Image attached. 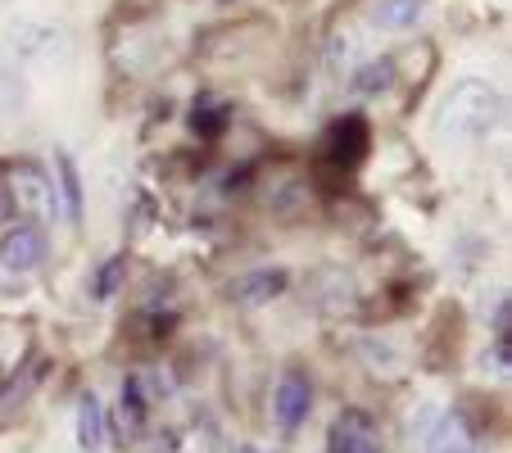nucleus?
Returning <instances> with one entry per match:
<instances>
[{
    "label": "nucleus",
    "instance_id": "nucleus-1",
    "mask_svg": "<svg viewBox=\"0 0 512 453\" xmlns=\"http://www.w3.org/2000/svg\"><path fill=\"white\" fill-rule=\"evenodd\" d=\"M503 123V96L490 82H454L449 96L440 100V114H435V132L449 145H481L494 127Z\"/></svg>",
    "mask_w": 512,
    "mask_h": 453
},
{
    "label": "nucleus",
    "instance_id": "nucleus-2",
    "mask_svg": "<svg viewBox=\"0 0 512 453\" xmlns=\"http://www.w3.org/2000/svg\"><path fill=\"white\" fill-rule=\"evenodd\" d=\"M5 46H10V55L23 59V64H46V59L64 55V32L50 28V23H37V19H19L5 32Z\"/></svg>",
    "mask_w": 512,
    "mask_h": 453
},
{
    "label": "nucleus",
    "instance_id": "nucleus-3",
    "mask_svg": "<svg viewBox=\"0 0 512 453\" xmlns=\"http://www.w3.org/2000/svg\"><path fill=\"white\" fill-rule=\"evenodd\" d=\"M309 408H313V386L300 372H286L277 381V395H272V417H277L281 435L300 431V422L309 417Z\"/></svg>",
    "mask_w": 512,
    "mask_h": 453
},
{
    "label": "nucleus",
    "instance_id": "nucleus-4",
    "mask_svg": "<svg viewBox=\"0 0 512 453\" xmlns=\"http://www.w3.org/2000/svg\"><path fill=\"white\" fill-rule=\"evenodd\" d=\"M327 453H381V435L372 426V417L358 413V408H345L336 417V426H331Z\"/></svg>",
    "mask_w": 512,
    "mask_h": 453
},
{
    "label": "nucleus",
    "instance_id": "nucleus-5",
    "mask_svg": "<svg viewBox=\"0 0 512 453\" xmlns=\"http://www.w3.org/2000/svg\"><path fill=\"white\" fill-rule=\"evenodd\" d=\"M46 236H41V227H32V222H19L14 232H5V241H0V263L10 272H37L41 263H46Z\"/></svg>",
    "mask_w": 512,
    "mask_h": 453
},
{
    "label": "nucleus",
    "instance_id": "nucleus-6",
    "mask_svg": "<svg viewBox=\"0 0 512 453\" xmlns=\"http://www.w3.org/2000/svg\"><path fill=\"white\" fill-rule=\"evenodd\" d=\"M281 290H286V272H281V268H259V272L236 277L232 286H227V299L250 309V304H268V299H277Z\"/></svg>",
    "mask_w": 512,
    "mask_h": 453
},
{
    "label": "nucleus",
    "instance_id": "nucleus-7",
    "mask_svg": "<svg viewBox=\"0 0 512 453\" xmlns=\"http://www.w3.org/2000/svg\"><path fill=\"white\" fill-rule=\"evenodd\" d=\"M19 209L37 213V218H59V195H55V182H50L41 168L23 164L19 168Z\"/></svg>",
    "mask_w": 512,
    "mask_h": 453
},
{
    "label": "nucleus",
    "instance_id": "nucleus-8",
    "mask_svg": "<svg viewBox=\"0 0 512 453\" xmlns=\"http://www.w3.org/2000/svg\"><path fill=\"white\" fill-rule=\"evenodd\" d=\"M422 453H476V435L458 413H445L422 435Z\"/></svg>",
    "mask_w": 512,
    "mask_h": 453
},
{
    "label": "nucleus",
    "instance_id": "nucleus-9",
    "mask_svg": "<svg viewBox=\"0 0 512 453\" xmlns=\"http://www.w3.org/2000/svg\"><path fill=\"white\" fill-rule=\"evenodd\" d=\"M426 0H377L372 5V23L386 32H399V28H413L417 19H422Z\"/></svg>",
    "mask_w": 512,
    "mask_h": 453
},
{
    "label": "nucleus",
    "instance_id": "nucleus-10",
    "mask_svg": "<svg viewBox=\"0 0 512 453\" xmlns=\"http://www.w3.org/2000/svg\"><path fill=\"white\" fill-rule=\"evenodd\" d=\"M55 168H59V191H64V213L68 222L82 218V177H78V164L68 150H55Z\"/></svg>",
    "mask_w": 512,
    "mask_h": 453
},
{
    "label": "nucleus",
    "instance_id": "nucleus-11",
    "mask_svg": "<svg viewBox=\"0 0 512 453\" xmlns=\"http://www.w3.org/2000/svg\"><path fill=\"white\" fill-rule=\"evenodd\" d=\"M105 408H100V399L96 395H82V404H78V440H82V449H100L105 444Z\"/></svg>",
    "mask_w": 512,
    "mask_h": 453
},
{
    "label": "nucleus",
    "instance_id": "nucleus-12",
    "mask_svg": "<svg viewBox=\"0 0 512 453\" xmlns=\"http://www.w3.org/2000/svg\"><path fill=\"white\" fill-rule=\"evenodd\" d=\"M145 408H150V399H145L141 376H127V381H123V422L127 426H141L145 422Z\"/></svg>",
    "mask_w": 512,
    "mask_h": 453
},
{
    "label": "nucleus",
    "instance_id": "nucleus-13",
    "mask_svg": "<svg viewBox=\"0 0 512 453\" xmlns=\"http://www.w3.org/2000/svg\"><path fill=\"white\" fill-rule=\"evenodd\" d=\"M390 78H395V64H390V59H372V64H363L358 68V78H354V87L358 91H386L390 87Z\"/></svg>",
    "mask_w": 512,
    "mask_h": 453
},
{
    "label": "nucleus",
    "instance_id": "nucleus-14",
    "mask_svg": "<svg viewBox=\"0 0 512 453\" xmlns=\"http://www.w3.org/2000/svg\"><path fill=\"white\" fill-rule=\"evenodd\" d=\"M0 114H23V82L14 68H0Z\"/></svg>",
    "mask_w": 512,
    "mask_h": 453
},
{
    "label": "nucleus",
    "instance_id": "nucleus-15",
    "mask_svg": "<svg viewBox=\"0 0 512 453\" xmlns=\"http://www.w3.org/2000/svg\"><path fill=\"white\" fill-rule=\"evenodd\" d=\"M123 277H127V259L118 254V259H109L105 268H100V277H96V299H109V295H114Z\"/></svg>",
    "mask_w": 512,
    "mask_h": 453
},
{
    "label": "nucleus",
    "instance_id": "nucleus-16",
    "mask_svg": "<svg viewBox=\"0 0 512 453\" xmlns=\"http://www.w3.org/2000/svg\"><path fill=\"white\" fill-rule=\"evenodd\" d=\"M508 363H512V349H508V336H494V354H485V372H499V376H508Z\"/></svg>",
    "mask_w": 512,
    "mask_h": 453
},
{
    "label": "nucleus",
    "instance_id": "nucleus-17",
    "mask_svg": "<svg viewBox=\"0 0 512 453\" xmlns=\"http://www.w3.org/2000/svg\"><path fill=\"white\" fill-rule=\"evenodd\" d=\"M494 336H508V304H499V313H494Z\"/></svg>",
    "mask_w": 512,
    "mask_h": 453
},
{
    "label": "nucleus",
    "instance_id": "nucleus-18",
    "mask_svg": "<svg viewBox=\"0 0 512 453\" xmlns=\"http://www.w3.org/2000/svg\"><path fill=\"white\" fill-rule=\"evenodd\" d=\"M10 213H14V195H10V191H5V186H0V222L10 218Z\"/></svg>",
    "mask_w": 512,
    "mask_h": 453
}]
</instances>
